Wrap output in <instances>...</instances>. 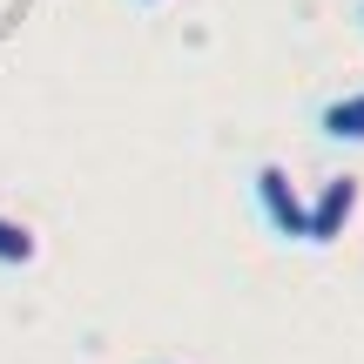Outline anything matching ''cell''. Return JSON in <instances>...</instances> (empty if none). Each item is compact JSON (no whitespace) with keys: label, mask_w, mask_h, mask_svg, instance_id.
Listing matches in <instances>:
<instances>
[{"label":"cell","mask_w":364,"mask_h":364,"mask_svg":"<svg viewBox=\"0 0 364 364\" xmlns=\"http://www.w3.org/2000/svg\"><path fill=\"white\" fill-rule=\"evenodd\" d=\"M41 257V236L27 230L21 216H0V270H21V263Z\"/></svg>","instance_id":"cell-3"},{"label":"cell","mask_w":364,"mask_h":364,"mask_svg":"<svg viewBox=\"0 0 364 364\" xmlns=\"http://www.w3.org/2000/svg\"><path fill=\"white\" fill-rule=\"evenodd\" d=\"M317 122H324L331 142H364V95H344V102H331Z\"/></svg>","instance_id":"cell-4"},{"label":"cell","mask_w":364,"mask_h":364,"mask_svg":"<svg viewBox=\"0 0 364 364\" xmlns=\"http://www.w3.org/2000/svg\"><path fill=\"white\" fill-rule=\"evenodd\" d=\"M358 216V176H331L324 196L311 203V230H304V243H338L344 230H351Z\"/></svg>","instance_id":"cell-2"},{"label":"cell","mask_w":364,"mask_h":364,"mask_svg":"<svg viewBox=\"0 0 364 364\" xmlns=\"http://www.w3.org/2000/svg\"><path fill=\"white\" fill-rule=\"evenodd\" d=\"M358 21H364V7H358Z\"/></svg>","instance_id":"cell-6"},{"label":"cell","mask_w":364,"mask_h":364,"mask_svg":"<svg viewBox=\"0 0 364 364\" xmlns=\"http://www.w3.org/2000/svg\"><path fill=\"white\" fill-rule=\"evenodd\" d=\"M142 7H156V0H142Z\"/></svg>","instance_id":"cell-5"},{"label":"cell","mask_w":364,"mask_h":364,"mask_svg":"<svg viewBox=\"0 0 364 364\" xmlns=\"http://www.w3.org/2000/svg\"><path fill=\"white\" fill-rule=\"evenodd\" d=\"M257 209H263V223H270L284 243H304V230H311V203L290 189V176L277 169V162L257 169Z\"/></svg>","instance_id":"cell-1"}]
</instances>
